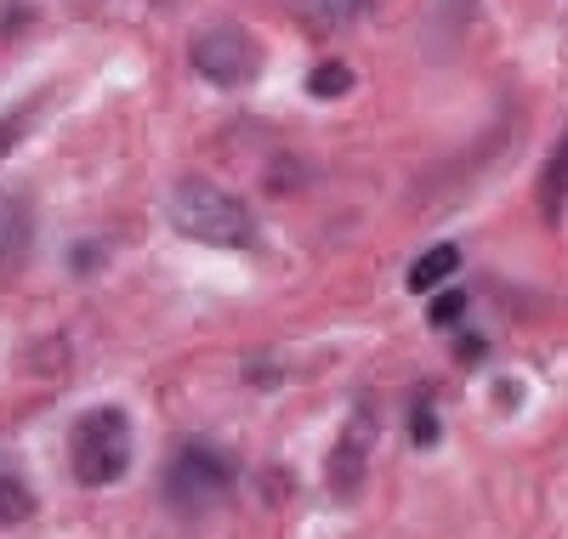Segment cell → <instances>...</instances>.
<instances>
[{
	"instance_id": "cell-1",
	"label": "cell",
	"mask_w": 568,
	"mask_h": 539,
	"mask_svg": "<svg viewBox=\"0 0 568 539\" xmlns=\"http://www.w3.org/2000/svg\"><path fill=\"white\" fill-rule=\"evenodd\" d=\"M171 227L194 244H211V251H251L256 244V216L245 200H233L227 187H216L211 176H182L171 187Z\"/></svg>"
},
{
	"instance_id": "cell-2",
	"label": "cell",
	"mask_w": 568,
	"mask_h": 539,
	"mask_svg": "<svg viewBox=\"0 0 568 539\" xmlns=\"http://www.w3.org/2000/svg\"><path fill=\"white\" fill-rule=\"evenodd\" d=\"M233 488V460L222 444H211V437H194V444H182L176 460L165 466V506L176 517H205L211 506L227 500Z\"/></svg>"
},
{
	"instance_id": "cell-3",
	"label": "cell",
	"mask_w": 568,
	"mask_h": 539,
	"mask_svg": "<svg viewBox=\"0 0 568 539\" xmlns=\"http://www.w3.org/2000/svg\"><path fill=\"white\" fill-rule=\"evenodd\" d=\"M131 420L125 409H85L69 431V460L85 488H109L131 471Z\"/></svg>"
},
{
	"instance_id": "cell-4",
	"label": "cell",
	"mask_w": 568,
	"mask_h": 539,
	"mask_svg": "<svg viewBox=\"0 0 568 539\" xmlns=\"http://www.w3.org/2000/svg\"><path fill=\"white\" fill-rule=\"evenodd\" d=\"M187 58H194V69L222 85V91H240L262 74V45L251 29H233V23H216L205 34H194V45H187Z\"/></svg>"
},
{
	"instance_id": "cell-5",
	"label": "cell",
	"mask_w": 568,
	"mask_h": 539,
	"mask_svg": "<svg viewBox=\"0 0 568 539\" xmlns=\"http://www.w3.org/2000/svg\"><path fill=\"white\" fill-rule=\"evenodd\" d=\"M375 431H382V415H375L369 398H358V409L347 415L336 449H329V460H324V482H329V495H336V500H358L364 471H369V449H375Z\"/></svg>"
},
{
	"instance_id": "cell-6",
	"label": "cell",
	"mask_w": 568,
	"mask_h": 539,
	"mask_svg": "<svg viewBox=\"0 0 568 539\" xmlns=\"http://www.w3.org/2000/svg\"><path fill=\"white\" fill-rule=\"evenodd\" d=\"M29 251H34V205L23 187H12L0 193V267H23Z\"/></svg>"
},
{
	"instance_id": "cell-7",
	"label": "cell",
	"mask_w": 568,
	"mask_h": 539,
	"mask_svg": "<svg viewBox=\"0 0 568 539\" xmlns=\"http://www.w3.org/2000/svg\"><path fill=\"white\" fill-rule=\"evenodd\" d=\"M307 29H347L369 12V0H291Z\"/></svg>"
},
{
	"instance_id": "cell-8",
	"label": "cell",
	"mask_w": 568,
	"mask_h": 539,
	"mask_svg": "<svg viewBox=\"0 0 568 539\" xmlns=\"http://www.w3.org/2000/svg\"><path fill=\"white\" fill-rule=\"evenodd\" d=\"M455 267H460V251H455V244H433V251H426V256L409 267V289H415V296H420V289H438Z\"/></svg>"
},
{
	"instance_id": "cell-9",
	"label": "cell",
	"mask_w": 568,
	"mask_h": 539,
	"mask_svg": "<svg viewBox=\"0 0 568 539\" xmlns=\"http://www.w3.org/2000/svg\"><path fill=\"white\" fill-rule=\"evenodd\" d=\"M562 171H568V149L557 142L546 160V176H540V216L546 222H562Z\"/></svg>"
},
{
	"instance_id": "cell-10",
	"label": "cell",
	"mask_w": 568,
	"mask_h": 539,
	"mask_svg": "<svg viewBox=\"0 0 568 539\" xmlns=\"http://www.w3.org/2000/svg\"><path fill=\"white\" fill-rule=\"evenodd\" d=\"M29 517H34V495H29V482H18V477H0V528L29 522Z\"/></svg>"
},
{
	"instance_id": "cell-11",
	"label": "cell",
	"mask_w": 568,
	"mask_h": 539,
	"mask_svg": "<svg viewBox=\"0 0 568 539\" xmlns=\"http://www.w3.org/2000/svg\"><path fill=\"white\" fill-rule=\"evenodd\" d=\"M307 91H313V96H347V91H353V69H347V63H318V69L307 74Z\"/></svg>"
},
{
	"instance_id": "cell-12",
	"label": "cell",
	"mask_w": 568,
	"mask_h": 539,
	"mask_svg": "<svg viewBox=\"0 0 568 539\" xmlns=\"http://www.w3.org/2000/svg\"><path fill=\"white\" fill-rule=\"evenodd\" d=\"M29 114L34 109H18V114H0V160H7L18 142H23V125H29Z\"/></svg>"
},
{
	"instance_id": "cell-13",
	"label": "cell",
	"mask_w": 568,
	"mask_h": 539,
	"mask_svg": "<svg viewBox=\"0 0 568 539\" xmlns=\"http://www.w3.org/2000/svg\"><path fill=\"white\" fill-rule=\"evenodd\" d=\"M409 431H415V444H420V449H433V444H438V415H433V404H415Z\"/></svg>"
},
{
	"instance_id": "cell-14",
	"label": "cell",
	"mask_w": 568,
	"mask_h": 539,
	"mask_svg": "<svg viewBox=\"0 0 568 539\" xmlns=\"http://www.w3.org/2000/svg\"><path fill=\"white\" fill-rule=\"evenodd\" d=\"M460 313H466V296H455V289H449V296H438V302H433V313H426V318H433L438 329H449Z\"/></svg>"
}]
</instances>
